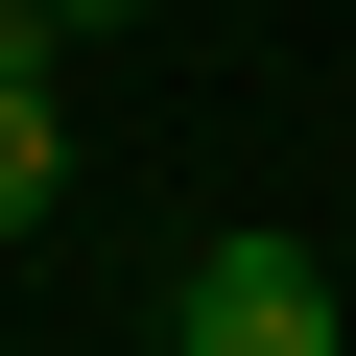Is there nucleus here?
<instances>
[{
    "label": "nucleus",
    "mask_w": 356,
    "mask_h": 356,
    "mask_svg": "<svg viewBox=\"0 0 356 356\" xmlns=\"http://www.w3.org/2000/svg\"><path fill=\"white\" fill-rule=\"evenodd\" d=\"M166 332H191V356H332V261L309 238H191Z\"/></svg>",
    "instance_id": "f257e3e1"
},
{
    "label": "nucleus",
    "mask_w": 356,
    "mask_h": 356,
    "mask_svg": "<svg viewBox=\"0 0 356 356\" xmlns=\"http://www.w3.org/2000/svg\"><path fill=\"white\" fill-rule=\"evenodd\" d=\"M48 191H72V119H48V72H0V238H48Z\"/></svg>",
    "instance_id": "f03ea898"
},
{
    "label": "nucleus",
    "mask_w": 356,
    "mask_h": 356,
    "mask_svg": "<svg viewBox=\"0 0 356 356\" xmlns=\"http://www.w3.org/2000/svg\"><path fill=\"white\" fill-rule=\"evenodd\" d=\"M48 24H72V48H95V24H143V0H48Z\"/></svg>",
    "instance_id": "7ed1b4c3"
},
{
    "label": "nucleus",
    "mask_w": 356,
    "mask_h": 356,
    "mask_svg": "<svg viewBox=\"0 0 356 356\" xmlns=\"http://www.w3.org/2000/svg\"><path fill=\"white\" fill-rule=\"evenodd\" d=\"M143 356H191V332H143Z\"/></svg>",
    "instance_id": "20e7f679"
}]
</instances>
